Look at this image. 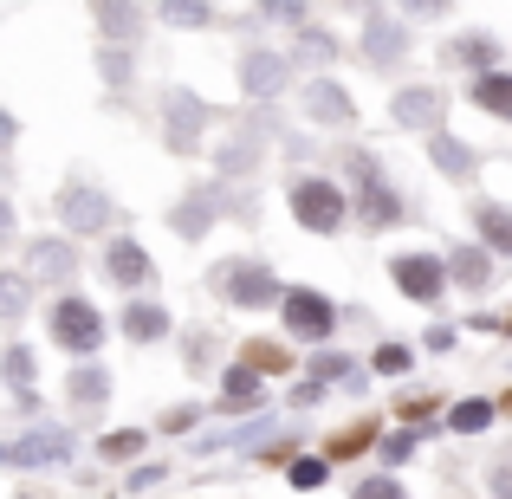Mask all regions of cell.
<instances>
[{
  "label": "cell",
  "instance_id": "6da1fadb",
  "mask_svg": "<svg viewBox=\"0 0 512 499\" xmlns=\"http://www.w3.org/2000/svg\"><path fill=\"white\" fill-rule=\"evenodd\" d=\"M52 344H65L72 357H98V344H104V318H98V305H85V299H59V305H52Z\"/></svg>",
  "mask_w": 512,
  "mask_h": 499
},
{
  "label": "cell",
  "instance_id": "7a4b0ae2",
  "mask_svg": "<svg viewBox=\"0 0 512 499\" xmlns=\"http://www.w3.org/2000/svg\"><path fill=\"white\" fill-rule=\"evenodd\" d=\"M292 214H299V227H312V234H338L344 227V195L325 182V175H305V182H292Z\"/></svg>",
  "mask_w": 512,
  "mask_h": 499
},
{
  "label": "cell",
  "instance_id": "3957f363",
  "mask_svg": "<svg viewBox=\"0 0 512 499\" xmlns=\"http://www.w3.org/2000/svg\"><path fill=\"white\" fill-rule=\"evenodd\" d=\"M279 305H286L292 337H305V344H325L331 325H338V312H331L325 292H279Z\"/></svg>",
  "mask_w": 512,
  "mask_h": 499
},
{
  "label": "cell",
  "instance_id": "277c9868",
  "mask_svg": "<svg viewBox=\"0 0 512 499\" xmlns=\"http://www.w3.org/2000/svg\"><path fill=\"white\" fill-rule=\"evenodd\" d=\"M350 175H357V182H363V227H389V221H402V201H396V188H389L383 182V175H376V163H370V156H350Z\"/></svg>",
  "mask_w": 512,
  "mask_h": 499
},
{
  "label": "cell",
  "instance_id": "5b68a950",
  "mask_svg": "<svg viewBox=\"0 0 512 499\" xmlns=\"http://www.w3.org/2000/svg\"><path fill=\"white\" fill-rule=\"evenodd\" d=\"M389 273H396V286L409 292L415 305H435V299H441V286H448V273H441V266L428 260V253H402V260L389 266Z\"/></svg>",
  "mask_w": 512,
  "mask_h": 499
},
{
  "label": "cell",
  "instance_id": "8992f818",
  "mask_svg": "<svg viewBox=\"0 0 512 499\" xmlns=\"http://www.w3.org/2000/svg\"><path fill=\"white\" fill-rule=\"evenodd\" d=\"M292 78V65L279 59V52H247L240 59V85H247V98H279Z\"/></svg>",
  "mask_w": 512,
  "mask_h": 499
},
{
  "label": "cell",
  "instance_id": "52a82bcc",
  "mask_svg": "<svg viewBox=\"0 0 512 499\" xmlns=\"http://www.w3.org/2000/svg\"><path fill=\"white\" fill-rule=\"evenodd\" d=\"M279 292L286 286H279L266 266H234V273H227V305H247L253 312V305H279Z\"/></svg>",
  "mask_w": 512,
  "mask_h": 499
},
{
  "label": "cell",
  "instance_id": "ba28073f",
  "mask_svg": "<svg viewBox=\"0 0 512 499\" xmlns=\"http://www.w3.org/2000/svg\"><path fill=\"white\" fill-rule=\"evenodd\" d=\"M59 214H65V227H72V234H98V227L111 221V201H104L98 188H65Z\"/></svg>",
  "mask_w": 512,
  "mask_h": 499
},
{
  "label": "cell",
  "instance_id": "9c48e42d",
  "mask_svg": "<svg viewBox=\"0 0 512 499\" xmlns=\"http://www.w3.org/2000/svg\"><path fill=\"white\" fill-rule=\"evenodd\" d=\"M201 124H208V104L188 91H169V150H195Z\"/></svg>",
  "mask_w": 512,
  "mask_h": 499
},
{
  "label": "cell",
  "instance_id": "30bf717a",
  "mask_svg": "<svg viewBox=\"0 0 512 499\" xmlns=\"http://www.w3.org/2000/svg\"><path fill=\"white\" fill-rule=\"evenodd\" d=\"M441 111H448V98L428 91V85H415V91H402V98H396V124L402 130H435Z\"/></svg>",
  "mask_w": 512,
  "mask_h": 499
},
{
  "label": "cell",
  "instance_id": "8fae6325",
  "mask_svg": "<svg viewBox=\"0 0 512 499\" xmlns=\"http://www.w3.org/2000/svg\"><path fill=\"white\" fill-rule=\"evenodd\" d=\"M104 273H111L117 286H143V279H150V253H143L137 240H111V247H104Z\"/></svg>",
  "mask_w": 512,
  "mask_h": 499
},
{
  "label": "cell",
  "instance_id": "7c38bea8",
  "mask_svg": "<svg viewBox=\"0 0 512 499\" xmlns=\"http://www.w3.org/2000/svg\"><path fill=\"white\" fill-rule=\"evenodd\" d=\"M305 117H318V124H350L357 104H350L331 78H318V85H305Z\"/></svg>",
  "mask_w": 512,
  "mask_h": 499
},
{
  "label": "cell",
  "instance_id": "4fadbf2b",
  "mask_svg": "<svg viewBox=\"0 0 512 499\" xmlns=\"http://www.w3.org/2000/svg\"><path fill=\"white\" fill-rule=\"evenodd\" d=\"M448 65H474V72H500V46H493V33H461V39H448Z\"/></svg>",
  "mask_w": 512,
  "mask_h": 499
},
{
  "label": "cell",
  "instance_id": "5bb4252c",
  "mask_svg": "<svg viewBox=\"0 0 512 499\" xmlns=\"http://www.w3.org/2000/svg\"><path fill=\"white\" fill-rule=\"evenodd\" d=\"M98 26L117 39V46H130V39L143 33V13L130 7V0H98Z\"/></svg>",
  "mask_w": 512,
  "mask_h": 499
},
{
  "label": "cell",
  "instance_id": "9a60e30c",
  "mask_svg": "<svg viewBox=\"0 0 512 499\" xmlns=\"http://www.w3.org/2000/svg\"><path fill=\"white\" fill-rule=\"evenodd\" d=\"M124 331L137 337V344H156V337H169V312H163V305H130Z\"/></svg>",
  "mask_w": 512,
  "mask_h": 499
},
{
  "label": "cell",
  "instance_id": "2e32d148",
  "mask_svg": "<svg viewBox=\"0 0 512 499\" xmlns=\"http://www.w3.org/2000/svg\"><path fill=\"white\" fill-rule=\"evenodd\" d=\"M474 104H480V111H493V117H506V111H512V78H506V72H480Z\"/></svg>",
  "mask_w": 512,
  "mask_h": 499
},
{
  "label": "cell",
  "instance_id": "e0dca14e",
  "mask_svg": "<svg viewBox=\"0 0 512 499\" xmlns=\"http://www.w3.org/2000/svg\"><path fill=\"white\" fill-rule=\"evenodd\" d=\"M363 46H370V59H376V65H389V59L402 52V26H396V20H370Z\"/></svg>",
  "mask_w": 512,
  "mask_h": 499
},
{
  "label": "cell",
  "instance_id": "ac0fdd59",
  "mask_svg": "<svg viewBox=\"0 0 512 499\" xmlns=\"http://www.w3.org/2000/svg\"><path fill=\"white\" fill-rule=\"evenodd\" d=\"M33 253H39L33 266H39L46 279H72V266H78V260H72V247H65V240H39Z\"/></svg>",
  "mask_w": 512,
  "mask_h": 499
},
{
  "label": "cell",
  "instance_id": "d6986e66",
  "mask_svg": "<svg viewBox=\"0 0 512 499\" xmlns=\"http://www.w3.org/2000/svg\"><path fill=\"white\" fill-rule=\"evenodd\" d=\"M454 279H461V286H487V279H493V260H487V253H480V247H461V253H454Z\"/></svg>",
  "mask_w": 512,
  "mask_h": 499
},
{
  "label": "cell",
  "instance_id": "ffe728a7",
  "mask_svg": "<svg viewBox=\"0 0 512 499\" xmlns=\"http://www.w3.org/2000/svg\"><path fill=\"white\" fill-rule=\"evenodd\" d=\"M156 13H163L169 26H208V20H214L208 0H156Z\"/></svg>",
  "mask_w": 512,
  "mask_h": 499
},
{
  "label": "cell",
  "instance_id": "44dd1931",
  "mask_svg": "<svg viewBox=\"0 0 512 499\" xmlns=\"http://www.w3.org/2000/svg\"><path fill=\"white\" fill-rule=\"evenodd\" d=\"M370 441H376V428L370 422H350V428H338V435H331V461H344V454H363V448H370Z\"/></svg>",
  "mask_w": 512,
  "mask_h": 499
},
{
  "label": "cell",
  "instance_id": "7402d4cb",
  "mask_svg": "<svg viewBox=\"0 0 512 499\" xmlns=\"http://www.w3.org/2000/svg\"><path fill=\"white\" fill-rule=\"evenodd\" d=\"M0 370H7L13 389H20V402L33 409V389H26V383H33V350H7V357H0Z\"/></svg>",
  "mask_w": 512,
  "mask_h": 499
},
{
  "label": "cell",
  "instance_id": "603a6c76",
  "mask_svg": "<svg viewBox=\"0 0 512 499\" xmlns=\"http://www.w3.org/2000/svg\"><path fill=\"white\" fill-rule=\"evenodd\" d=\"M227 402H234V409H260V370H247V363H240V370H227Z\"/></svg>",
  "mask_w": 512,
  "mask_h": 499
},
{
  "label": "cell",
  "instance_id": "cb8c5ba5",
  "mask_svg": "<svg viewBox=\"0 0 512 499\" xmlns=\"http://www.w3.org/2000/svg\"><path fill=\"white\" fill-rule=\"evenodd\" d=\"M240 357H247V370H260V376H279V370H292V357H286L279 344H247Z\"/></svg>",
  "mask_w": 512,
  "mask_h": 499
},
{
  "label": "cell",
  "instance_id": "d4e9b609",
  "mask_svg": "<svg viewBox=\"0 0 512 499\" xmlns=\"http://www.w3.org/2000/svg\"><path fill=\"white\" fill-rule=\"evenodd\" d=\"M26 299H33V286H26L20 273H0V318H20Z\"/></svg>",
  "mask_w": 512,
  "mask_h": 499
},
{
  "label": "cell",
  "instance_id": "484cf974",
  "mask_svg": "<svg viewBox=\"0 0 512 499\" xmlns=\"http://www.w3.org/2000/svg\"><path fill=\"white\" fill-rule=\"evenodd\" d=\"M480 234H487V247H493V253H512V227H506V214L493 208V201L480 208Z\"/></svg>",
  "mask_w": 512,
  "mask_h": 499
},
{
  "label": "cell",
  "instance_id": "4316f807",
  "mask_svg": "<svg viewBox=\"0 0 512 499\" xmlns=\"http://www.w3.org/2000/svg\"><path fill=\"white\" fill-rule=\"evenodd\" d=\"M435 163H441V175H474V156H467L454 137H435Z\"/></svg>",
  "mask_w": 512,
  "mask_h": 499
},
{
  "label": "cell",
  "instance_id": "83f0119b",
  "mask_svg": "<svg viewBox=\"0 0 512 499\" xmlns=\"http://www.w3.org/2000/svg\"><path fill=\"white\" fill-rule=\"evenodd\" d=\"M104 396H111L104 370H78V376H72V402H104Z\"/></svg>",
  "mask_w": 512,
  "mask_h": 499
},
{
  "label": "cell",
  "instance_id": "f1b7e54d",
  "mask_svg": "<svg viewBox=\"0 0 512 499\" xmlns=\"http://www.w3.org/2000/svg\"><path fill=\"white\" fill-rule=\"evenodd\" d=\"M487 422H493V402H461V409H454V428H461V435H480Z\"/></svg>",
  "mask_w": 512,
  "mask_h": 499
},
{
  "label": "cell",
  "instance_id": "f546056e",
  "mask_svg": "<svg viewBox=\"0 0 512 499\" xmlns=\"http://www.w3.org/2000/svg\"><path fill=\"white\" fill-rule=\"evenodd\" d=\"M195 201H201V195H195ZM208 221H214V208H208V201H201V208H175V234H188V240H195Z\"/></svg>",
  "mask_w": 512,
  "mask_h": 499
},
{
  "label": "cell",
  "instance_id": "4dcf8cb0",
  "mask_svg": "<svg viewBox=\"0 0 512 499\" xmlns=\"http://www.w3.org/2000/svg\"><path fill=\"white\" fill-rule=\"evenodd\" d=\"M409 363H415V350H409V344H383V350H376V370H383V376H402Z\"/></svg>",
  "mask_w": 512,
  "mask_h": 499
},
{
  "label": "cell",
  "instance_id": "1f68e13d",
  "mask_svg": "<svg viewBox=\"0 0 512 499\" xmlns=\"http://www.w3.org/2000/svg\"><path fill=\"white\" fill-rule=\"evenodd\" d=\"M286 480H292V487H305V493L325 487V461H292V467H286Z\"/></svg>",
  "mask_w": 512,
  "mask_h": 499
},
{
  "label": "cell",
  "instance_id": "d6a6232c",
  "mask_svg": "<svg viewBox=\"0 0 512 499\" xmlns=\"http://www.w3.org/2000/svg\"><path fill=\"white\" fill-rule=\"evenodd\" d=\"M253 163H260V150H253V143H227V156H221L227 175H240V169H253Z\"/></svg>",
  "mask_w": 512,
  "mask_h": 499
},
{
  "label": "cell",
  "instance_id": "836d02e7",
  "mask_svg": "<svg viewBox=\"0 0 512 499\" xmlns=\"http://www.w3.org/2000/svg\"><path fill=\"white\" fill-rule=\"evenodd\" d=\"M20 454H26V461H52V454H65V435H33Z\"/></svg>",
  "mask_w": 512,
  "mask_h": 499
},
{
  "label": "cell",
  "instance_id": "e575fe53",
  "mask_svg": "<svg viewBox=\"0 0 512 499\" xmlns=\"http://www.w3.org/2000/svg\"><path fill=\"white\" fill-rule=\"evenodd\" d=\"M299 46H305V59H312V65H325L331 52H338V46H331V33H299Z\"/></svg>",
  "mask_w": 512,
  "mask_h": 499
},
{
  "label": "cell",
  "instance_id": "d590c367",
  "mask_svg": "<svg viewBox=\"0 0 512 499\" xmlns=\"http://www.w3.org/2000/svg\"><path fill=\"white\" fill-rule=\"evenodd\" d=\"M143 448V435H130V428H124V435H111V441H104V454H111V461H124V454H137Z\"/></svg>",
  "mask_w": 512,
  "mask_h": 499
},
{
  "label": "cell",
  "instance_id": "8d00e7d4",
  "mask_svg": "<svg viewBox=\"0 0 512 499\" xmlns=\"http://www.w3.org/2000/svg\"><path fill=\"white\" fill-rule=\"evenodd\" d=\"M357 499H402V487H396V480H363Z\"/></svg>",
  "mask_w": 512,
  "mask_h": 499
},
{
  "label": "cell",
  "instance_id": "74e56055",
  "mask_svg": "<svg viewBox=\"0 0 512 499\" xmlns=\"http://www.w3.org/2000/svg\"><path fill=\"white\" fill-rule=\"evenodd\" d=\"M422 13H448V0H402V20H422Z\"/></svg>",
  "mask_w": 512,
  "mask_h": 499
},
{
  "label": "cell",
  "instance_id": "f35d334b",
  "mask_svg": "<svg viewBox=\"0 0 512 499\" xmlns=\"http://www.w3.org/2000/svg\"><path fill=\"white\" fill-rule=\"evenodd\" d=\"M124 72H130L124 52H104V78H111V85H124Z\"/></svg>",
  "mask_w": 512,
  "mask_h": 499
},
{
  "label": "cell",
  "instance_id": "ab89813d",
  "mask_svg": "<svg viewBox=\"0 0 512 499\" xmlns=\"http://www.w3.org/2000/svg\"><path fill=\"white\" fill-rule=\"evenodd\" d=\"M409 454H415V435H396V441L383 448V461H409Z\"/></svg>",
  "mask_w": 512,
  "mask_h": 499
},
{
  "label": "cell",
  "instance_id": "60d3db41",
  "mask_svg": "<svg viewBox=\"0 0 512 499\" xmlns=\"http://www.w3.org/2000/svg\"><path fill=\"white\" fill-rule=\"evenodd\" d=\"M266 13H279V20H292V13H299V0H266Z\"/></svg>",
  "mask_w": 512,
  "mask_h": 499
},
{
  "label": "cell",
  "instance_id": "b9f144b4",
  "mask_svg": "<svg viewBox=\"0 0 512 499\" xmlns=\"http://www.w3.org/2000/svg\"><path fill=\"white\" fill-rule=\"evenodd\" d=\"M0 240H13V208L0 201Z\"/></svg>",
  "mask_w": 512,
  "mask_h": 499
},
{
  "label": "cell",
  "instance_id": "7bdbcfd3",
  "mask_svg": "<svg viewBox=\"0 0 512 499\" xmlns=\"http://www.w3.org/2000/svg\"><path fill=\"white\" fill-rule=\"evenodd\" d=\"M13 137V117H0V143H7Z\"/></svg>",
  "mask_w": 512,
  "mask_h": 499
}]
</instances>
